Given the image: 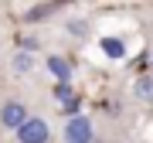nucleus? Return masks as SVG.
<instances>
[{
  "instance_id": "9d476101",
  "label": "nucleus",
  "mask_w": 153,
  "mask_h": 143,
  "mask_svg": "<svg viewBox=\"0 0 153 143\" xmlns=\"http://www.w3.org/2000/svg\"><path fill=\"white\" fill-rule=\"evenodd\" d=\"M95 143H99V140H95Z\"/></svg>"
},
{
  "instance_id": "20e7f679",
  "label": "nucleus",
  "mask_w": 153,
  "mask_h": 143,
  "mask_svg": "<svg viewBox=\"0 0 153 143\" xmlns=\"http://www.w3.org/2000/svg\"><path fill=\"white\" fill-rule=\"evenodd\" d=\"M44 68H48V75L55 78L58 85H68V82H71V65H68V58H61V55H48Z\"/></svg>"
},
{
  "instance_id": "f03ea898",
  "label": "nucleus",
  "mask_w": 153,
  "mask_h": 143,
  "mask_svg": "<svg viewBox=\"0 0 153 143\" xmlns=\"http://www.w3.org/2000/svg\"><path fill=\"white\" fill-rule=\"evenodd\" d=\"M14 136H17V143H51V126H48V119H41V116H31Z\"/></svg>"
},
{
  "instance_id": "6e6552de",
  "label": "nucleus",
  "mask_w": 153,
  "mask_h": 143,
  "mask_svg": "<svg viewBox=\"0 0 153 143\" xmlns=\"http://www.w3.org/2000/svg\"><path fill=\"white\" fill-rule=\"evenodd\" d=\"M68 34H71V38H85V34H88V21H82V17L68 21Z\"/></svg>"
},
{
  "instance_id": "7ed1b4c3",
  "label": "nucleus",
  "mask_w": 153,
  "mask_h": 143,
  "mask_svg": "<svg viewBox=\"0 0 153 143\" xmlns=\"http://www.w3.org/2000/svg\"><path fill=\"white\" fill-rule=\"evenodd\" d=\"M65 143H95V126L88 116H75V119L65 123Z\"/></svg>"
},
{
  "instance_id": "f257e3e1",
  "label": "nucleus",
  "mask_w": 153,
  "mask_h": 143,
  "mask_svg": "<svg viewBox=\"0 0 153 143\" xmlns=\"http://www.w3.org/2000/svg\"><path fill=\"white\" fill-rule=\"evenodd\" d=\"M31 119V112H27V102L24 99H4L0 102V126L4 130H21L24 123Z\"/></svg>"
},
{
  "instance_id": "0eeeda50",
  "label": "nucleus",
  "mask_w": 153,
  "mask_h": 143,
  "mask_svg": "<svg viewBox=\"0 0 153 143\" xmlns=\"http://www.w3.org/2000/svg\"><path fill=\"white\" fill-rule=\"evenodd\" d=\"M102 51H105L109 58H123V55H126V44H123L119 38H102Z\"/></svg>"
},
{
  "instance_id": "423d86ee",
  "label": "nucleus",
  "mask_w": 153,
  "mask_h": 143,
  "mask_svg": "<svg viewBox=\"0 0 153 143\" xmlns=\"http://www.w3.org/2000/svg\"><path fill=\"white\" fill-rule=\"evenodd\" d=\"M133 95H136V99H143V102H153V78H150V75L136 78V85H133Z\"/></svg>"
},
{
  "instance_id": "39448f33",
  "label": "nucleus",
  "mask_w": 153,
  "mask_h": 143,
  "mask_svg": "<svg viewBox=\"0 0 153 143\" xmlns=\"http://www.w3.org/2000/svg\"><path fill=\"white\" fill-rule=\"evenodd\" d=\"M10 65H14V72H17V75H27V72L34 68V55H31V51H14V58H10Z\"/></svg>"
},
{
  "instance_id": "1a4fd4ad",
  "label": "nucleus",
  "mask_w": 153,
  "mask_h": 143,
  "mask_svg": "<svg viewBox=\"0 0 153 143\" xmlns=\"http://www.w3.org/2000/svg\"><path fill=\"white\" fill-rule=\"evenodd\" d=\"M55 7H34V10H27V21H41V17H48Z\"/></svg>"
}]
</instances>
